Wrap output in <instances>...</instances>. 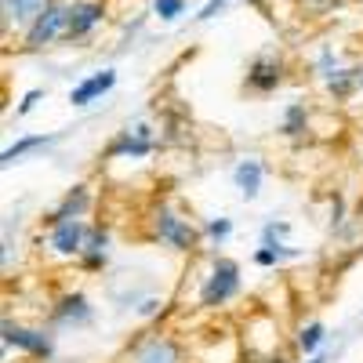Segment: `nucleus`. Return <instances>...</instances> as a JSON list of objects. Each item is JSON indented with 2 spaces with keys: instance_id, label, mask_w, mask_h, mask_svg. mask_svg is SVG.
Instances as JSON below:
<instances>
[{
  "instance_id": "1",
  "label": "nucleus",
  "mask_w": 363,
  "mask_h": 363,
  "mask_svg": "<svg viewBox=\"0 0 363 363\" xmlns=\"http://www.w3.org/2000/svg\"><path fill=\"white\" fill-rule=\"evenodd\" d=\"M145 225V240L153 247H160L164 255L174 258H196L203 247V236L200 225L193 222V215L186 207H178L174 200H153L142 215Z\"/></svg>"
},
{
  "instance_id": "2",
  "label": "nucleus",
  "mask_w": 363,
  "mask_h": 363,
  "mask_svg": "<svg viewBox=\"0 0 363 363\" xmlns=\"http://www.w3.org/2000/svg\"><path fill=\"white\" fill-rule=\"evenodd\" d=\"M203 269L196 277V294H193V309L200 313H222L229 309L233 301L244 294V269H240L236 258L207 251L200 255Z\"/></svg>"
},
{
  "instance_id": "3",
  "label": "nucleus",
  "mask_w": 363,
  "mask_h": 363,
  "mask_svg": "<svg viewBox=\"0 0 363 363\" xmlns=\"http://www.w3.org/2000/svg\"><path fill=\"white\" fill-rule=\"evenodd\" d=\"M0 345H4V356L18 352L33 363H51L58 352V335L48 323H26L15 316L0 320Z\"/></svg>"
},
{
  "instance_id": "4",
  "label": "nucleus",
  "mask_w": 363,
  "mask_h": 363,
  "mask_svg": "<svg viewBox=\"0 0 363 363\" xmlns=\"http://www.w3.org/2000/svg\"><path fill=\"white\" fill-rule=\"evenodd\" d=\"M87 233H91V218H66L55 225H40L37 251L51 265H77L87 244Z\"/></svg>"
},
{
  "instance_id": "5",
  "label": "nucleus",
  "mask_w": 363,
  "mask_h": 363,
  "mask_svg": "<svg viewBox=\"0 0 363 363\" xmlns=\"http://www.w3.org/2000/svg\"><path fill=\"white\" fill-rule=\"evenodd\" d=\"M120 363H189V345L164 327H145L124 345Z\"/></svg>"
},
{
  "instance_id": "6",
  "label": "nucleus",
  "mask_w": 363,
  "mask_h": 363,
  "mask_svg": "<svg viewBox=\"0 0 363 363\" xmlns=\"http://www.w3.org/2000/svg\"><path fill=\"white\" fill-rule=\"evenodd\" d=\"M95 323H99V306L80 287H69V291L51 298L48 327L55 330V335H80V330H91Z\"/></svg>"
},
{
  "instance_id": "7",
  "label": "nucleus",
  "mask_w": 363,
  "mask_h": 363,
  "mask_svg": "<svg viewBox=\"0 0 363 363\" xmlns=\"http://www.w3.org/2000/svg\"><path fill=\"white\" fill-rule=\"evenodd\" d=\"M66 29H69V0H55V4L18 37V51L40 55L55 44H66Z\"/></svg>"
},
{
  "instance_id": "8",
  "label": "nucleus",
  "mask_w": 363,
  "mask_h": 363,
  "mask_svg": "<svg viewBox=\"0 0 363 363\" xmlns=\"http://www.w3.org/2000/svg\"><path fill=\"white\" fill-rule=\"evenodd\" d=\"M157 149H160L157 128L145 124V120H135L106 142V160H149Z\"/></svg>"
},
{
  "instance_id": "9",
  "label": "nucleus",
  "mask_w": 363,
  "mask_h": 363,
  "mask_svg": "<svg viewBox=\"0 0 363 363\" xmlns=\"http://www.w3.org/2000/svg\"><path fill=\"white\" fill-rule=\"evenodd\" d=\"M284 80H287V58L280 51H262V55L251 58L244 87L251 95H272V91L284 87Z\"/></svg>"
},
{
  "instance_id": "10",
  "label": "nucleus",
  "mask_w": 363,
  "mask_h": 363,
  "mask_svg": "<svg viewBox=\"0 0 363 363\" xmlns=\"http://www.w3.org/2000/svg\"><path fill=\"white\" fill-rule=\"evenodd\" d=\"M95 203H99L95 189H91L87 182H73V186L40 215V225H55V222H66V218H91Z\"/></svg>"
},
{
  "instance_id": "11",
  "label": "nucleus",
  "mask_w": 363,
  "mask_h": 363,
  "mask_svg": "<svg viewBox=\"0 0 363 363\" xmlns=\"http://www.w3.org/2000/svg\"><path fill=\"white\" fill-rule=\"evenodd\" d=\"M109 18L106 0H69V29H66V44H84L99 33Z\"/></svg>"
},
{
  "instance_id": "12",
  "label": "nucleus",
  "mask_w": 363,
  "mask_h": 363,
  "mask_svg": "<svg viewBox=\"0 0 363 363\" xmlns=\"http://www.w3.org/2000/svg\"><path fill=\"white\" fill-rule=\"evenodd\" d=\"M109 265H113V229L106 222H91V233H87V244H84L77 269L87 272V277H106Z\"/></svg>"
},
{
  "instance_id": "13",
  "label": "nucleus",
  "mask_w": 363,
  "mask_h": 363,
  "mask_svg": "<svg viewBox=\"0 0 363 363\" xmlns=\"http://www.w3.org/2000/svg\"><path fill=\"white\" fill-rule=\"evenodd\" d=\"M55 0H0V29L4 37H22L29 26H33Z\"/></svg>"
},
{
  "instance_id": "14",
  "label": "nucleus",
  "mask_w": 363,
  "mask_h": 363,
  "mask_svg": "<svg viewBox=\"0 0 363 363\" xmlns=\"http://www.w3.org/2000/svg\"><path fill=\"white\" fill-rule=\"evenodd\" d=\"M113 87H116V69H113V66H106V69H99V73H87L80 84L69 87V106H73V109H87V106L102 102Z\"/></svg>"
},
{
  "instance_id": "15",
  "label": "nucleus",
  "mask_w": 363,
  "mask_h": 363,
  "mask_svg": "<svg viewBox=\"0 0 363 363\" xmlns=\"http://www.w3.org/2000/svg\"><path fill=\"white\" fill-rule=\"evenodd\" d=\"M262 186H265V164L262 157H240L233 164V189L240 193V200H258L262 196Z\"/></svg>"
},
{
  "instance_id": "16",
  "label": "nucleus",
  "mask_w": 363,
  "mask_h": 363,
  "mask_svg": "<svg viewBox=\"0 0 363 363\" xmlns=\"http://www.w3.org/2000/svg\"><path fill=\"white\" fill-rule=\"evenodd\" d=\"M309 131H313V109H309V102H301V99L287 102L284 113H280V138L306 142Z\"/></svg>"
},
{
  "instance_id": "17",
  "label": "nucleus",
  "mask_w": 363,
  "mask_h": 363,
  "mask_svg": "<svg viewBox=\"0 0 363 363\" xmlns=\"http://www.w3.org/2000/svg\"><path fill=\"white\" fill-rule=\"evenodd\" d=\"M62 135H22V138H15L11 145H4V153H0V167H15V164H26L33 153H44L48 145H55Z\"/></svg>"
},
{
  "instance_id": "18",
  "label": "nucleus",
  "mask_w": 363,
  "mask_h": 363,
  "mask_svg": "<svg viewBox=\"0 0 363 363\" xmlns=\"http://www.w3.org/2000/svg\"><path fill=\"white\" fill-rule=\"evenodd\" d=\"M18 244H22V207L4 215V236H0V269L4 272L18 265Z\"/></svg>"
},
{
  "instance_id": "19",
  "label": "nucleus",
  "mask_w": 363,
  "mask_h": 363,
  "mask_svg": "<svg viewBox=\"0 0 363 363\" xmlns=\"http://www.w3.org/2000/svg\"><path fill=\"white\" fill-rule=\"evenodd\" d=\"M323 345H327V323L323 320H306V323H298L294 327V338H291V349L298 352V356H316V352H323Z\"/></svg>"
},
{
  "instance_id": "20",
  "label": "nucleus",
  "mask_w": 363,
  "mask_h": 363,
  "mask_svg": "<svg viewBox=\"0 0 363 363\" xmlns=\"http://www.w3.org/2000/svg\"><path fill=\"white\" fill-rule=\"evenodd\" d=\"M323 91H327V99H335V102H349L359 91V66H342L323 84Z\"/></svg>"
},
{
  "instance_id": "21",
  "label": "nucleus",
  "mask_w": 363,
  "mask_h": 363,
  "mask_svg": "<svg viewBox=\"0 0 363 363\" xmlns=\"http://www.w3.org/2000/svg\"><path fill=\"white\" fill-rule=\"evenodd\" d=\"M342 66H345V58H342L335 48H330V44H320L316 55H313V62H309V69H313V77H316L320 84H327Z\"/></svg>"
},
{
  "instance_id": "22",
  "label": "nucleus",
  "mask_w": 363,
  "mask_h": 363,
  "mask_svg": "<svg viewBox=\"0 0 363 363\" xmlns=\"http://www.w3.org/2000/svg\"><path fill=\"white\" fill-rule=\"evenodd\" d=\"M233 218L229 215H218V218H203L200 222V236H203V244L211 247V251H218V247H225L229 244V236H233Z\"/></svg>"
},
{
  "instance_id": "23",
  "label": "nucleus",
  "mask_w": 363,
  "mask_h": 363,
  "mask_svg": "<svg viewBox=\"0 0 363 363\" xmlns=\"http://www.w3.org/2000/svg\"><path fill=\"white\" fill-rule=\"evenodd\" d=\"M301 258V251L298 247H291V244H280V247H255V255H251V262L258 265V269H277V265H284V262H298Z\"/></svg>"
},
{
  "instance_id": "24",
  "label": "nucleus",
  "mask_w": 363,
  "mask_h": 363,
  "mask_svg": "<svg viewBox=\"0 0 363 363\" xmlns=\"http://www.w3.org/2000/svg\"><path fill=\"white\" fill-rule=\"evenodd\" d=\"M291 229H294V225H291L287 218H265L262 229H258V244H262V247H280V244H287Z\"/></svg>"
},
{
  "instance_id": "25",
  "label": "nucleus",
  "mask_w": 363,
  "mask_h": 363,
  "mask_svg": "<svg viewBox=\"0 0 363 363\" xmlns=\"http://www.w3.org/2000/svg\"><path fill=\"white\" fill-rule=\"evenodd\" d=\"M189 11V0H149V15L160 22H178Z\"/></svg>"
},
{
  "instance_id": "26",
  "label": "nucleus",
  "mask_w": 363,
  "mask_h": 363,
  "mask_svg": "<svg viewBox=\"0 0 363 363\" xmlns=\"http://www.w3.org/2000/svg\"><path fill=\"white\" fill-rule=\"evenodd\" d=\"M167 309H171V301H167L164 294H153V298H145L142 306L135 309V320H142V323H153V320H160Z\"/></svg>"
},
{
  "instance_id": "27",
  "label": "nucleus",
  "mask_w": 363,
  "mask_h": 363,
  "mask_svg": "<svg viewBox=\"0 0 363 363\" xmlns=\"http://www.w3.org/2000/svg\"><path fill=\"white\" fill-rule=\"evenodd\" d=\"M44 99H48V91H44V87H29L26 95L18 99V106H15V116H18V120H22V116H29V113H33Z\"/></svg>"
},
{
  "instance_id": "28",
  "label": "nucleus",
  "mask_w": 363,
  "mask_h": 363,
  "mask_svg": "<svg viewBox=\"0 0 363 363\" xmlns=\"http://www.w3.org/2000/svg\"><path fill=\"white\" fill-rule=\"evenodd\" d=\"M229 4H233V0H207V4H200V11H196V22H211V18H218Z\"/></svg>"
},
{
  "instance_id": "29",
  "label": "nucleus",
  "mask_w": 363,
  "mask_h": 363,
  "mask_svg": "<svg viewBox=\"0 0 363 363\" xmlns=\"http://www.w3.org/2000/svg\"><path fill=\"white\" fill-rule=\"evenodd\" d=\"M301 363H330V352H316V356H309V359H301Z\"/></svg>"
},
{
  "instance_id": "30",
  "label": "nucleus",
  "mask_w": 363,
  "mask_h": 363,
  "mask_svg": "<svg viewBox=\"0 0 363 363\" xmlns=\"http://www.w3.org/2000/svg\"><path fill=\"white\" fill-rule=\"evenodd\" d=\"M359 91H363V66H359Z\"/></svg>"
},
{
  "instance_id": "31",
  "label": "nucleus",
  "mask_w": 363,
  "mask_h": 363,
  "mask_svg": "<svg viewBox=\"0 0 363 363\" xmlns=\"http://www.w3.org/2000/svg\"><path fill=\"white\" fill-rule=\"evenodd\" d=\"M247 4H262V0H247Z\"/></svg>"
}]
</instances>
